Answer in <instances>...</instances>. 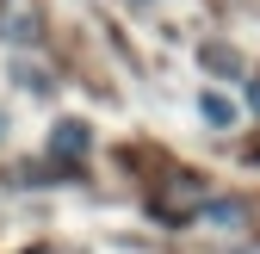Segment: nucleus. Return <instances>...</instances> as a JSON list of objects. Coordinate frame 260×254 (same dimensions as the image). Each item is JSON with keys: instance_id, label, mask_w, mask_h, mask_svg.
<instances>
[{"instance_id": "obj_1", "label": "nucleus", "mask_w": 260, "mask_h": 254, "mask_svg": "<svg viewBox=\"0 0 260 254\" xmlns=\"http://www.w3.org/2000/svg\"><path fill=\"white\" fill-rule=\"evenodd\" d=\"M205 118H211V124H230L236 112H230V100H223V93H205Z\"/></svg>"}]
</instances>
